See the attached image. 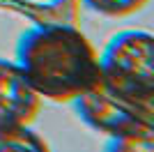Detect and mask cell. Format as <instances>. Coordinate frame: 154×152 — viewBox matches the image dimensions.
Listing matches in <instances>:
<instances>
[{
	"mask_svg": "<svg viewBox=\"0 0 154 152\" xmlns=\"http://www.w3.org/2000/svg\"><path fill=\"white\" fill-rule=\"evenodd\" d=\"M16 60L42 99L67 104L97 83L99 53L71 23H46L28 30L19 42Z\"/></svg>",
	"mask_w": 154,
	"mask_h": 152,
	"instance_id": "6da1fadb",
	"label": "cell"
},
{
	"mask_svg": "<svg viewBox=\"0 0 154 152\" xmlns=\"http://www.w3.org/2000/svg\"><path fill=\"white\" fill-rule=\"evenodd\" d=\"M85 125L113 138V150L149 152L154 145V104H140L108 88L101 78L71 101Z\"/></svg>",
	"mask_w": 154,
	"mask_h": 152,
	"instance_id": "7a4b0ae2",
	"label": "cell"
},
{
	"mask_svg": "<svg viewBox=\"0 0 154 152\" xmlns=\"http://www.w3.org/2000/svg\"><path fill=\"white\" fill-rule=\"evenodd\" d=\"M99 69L108 88L140 104H154V37L149 32H117L99 55Z\"/></svg>",
	"mask_w": 154,
	"mask_h": 152,
	"instance_id": "3957f363",
	"label": "cell"
},
{
	"mask_svg": "<svg viewBox=\"0 0 154 152\" xmlns=\"http://www.w3.org/2000/svg\"><path fill=\"white\" fill-rule=\"evenodd\" d=\"M42 108V97L32 90L19 62L0 58V131L32 125Z\"/></svg>",
	"mask_w": 154,
	"mask_h": 152,
	"instance_id": "277c9868",
	"label": "cell"
},
{
	"mask_svg": "<svg viewBox=\"0 0 154 152\" xmlns=\"http://www.w3.org/2000/svg\"><path fill=\"white\" fill-rule=\"evenodd\" d=\"M44 138H39L37 134L30 129V125H21V127H9L0 131V152L5 150H46Z\"/></svg>",
	"mask_w": 154,
	"mask_h": 152,
	"instance_id": "5b68a950",
	"label": "cell"
},
{
	"mask_svg": "<svg viewBox=\"0 0 154 152\" xmlns=\"http://www.w3.org/2000/svg\"><path fill=\"white\" fill-rule=\"evenodd\" d=\"M85 7H90L92 12L101 14V16H129V14L140 12L149 0H81Z\"/></svg>",
	"mask_w": 154,
	"mask_h": 152,
	"instance_id": "8992f818",
	"label": "cell"
}]
</instances>
